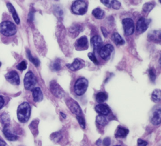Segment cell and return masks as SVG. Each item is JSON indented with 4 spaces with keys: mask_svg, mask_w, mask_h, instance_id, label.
Returning <instances> with one entry per match:
<instances>
[{
    "mask_svg": "<svg viewBox=\"0 0 161 146\" xmlns=\"http://www.w3.org/2000/svg\"><path fill=\"white\" fill-rule=\"evenodd\" d=\"M31 114V107L30 104L24 102L18 106L17 110V117L22 123H26L29 121Z\"/></svg>",
    "mask_w": 161,
    "mask_h": 146,
    "instance_id": "6da1fadb",
    "label": "cell"
},
{
    "mask_svg": "<svg viewBox=\"0 0 161 146\" xmlns=\"http://www.w3.org/2000/svg\"><path fill=\"white\" fill-rule=\"evenodd\" d=\"M152 99L153 102L159 103L161 101V92L160 89H156L152 94Z\"/></svg>",
    "mask_w": 161,
    "mask_h": 146,
    "instance_id": "d4e9b609",
    "label": "cell"
},
{
    "mask_svg": "<svg viewBox=\"0 0 161 146\" xmlns=\"http://www.w3.org/2000/svg\"><path fill=\"white\" fill-rule=\"evenodd\" d=\"M62 137V135L61 131H58L56 132H54L50 135V139L54 142H58L61 140Z\"/></svg>",
    "mask_w": 161,
    "mask_h": 146,
    "instance_id": "f546056e",
    "label": "cell"
},
{
    "mask_svg": "<svg viewBox=\"0 0 161 146\" xmlns=\"http://www.w3.org/2000/svg\"><path fill=\"white\" fill-rule=\"evenodd\" d=\"M50 90L52 93V94L59 99H62V97H64L65 96L64 90L61 88V87L55 81H53L50 82Z\"/></svg>",
    "mask_w": 161,
    "mask_h": 146,
    "instance_id": "52a82bcc",
    "label": "cell"
},
{
    "mask_svg": "<svg viewBox=\"0 0 161 146\" xmlns=\"http://www.w3.org/2000/svg\"><path fill=\"white\" fill-rule=\"evenodd\" d=\"M0 120H1V123L5 126H8L10 123V118L9 115L7 113H4L1 114V116H0Z\"/></svg>",
    "mask_w": 161,
    "mask_h": 146,
    "instance_id": "83f0119b",
    "label": "cell"
},
{
    "mask_svg": "<svg viewBox=\"0 0 161 146\" xmlns=\"http://www.w3.org/2000/svg\"><path fill=\"white\" fill-rule=\"evenodd\" d=\"M87 1H75L71 6L72 12L76 15H83L87 11Z\"/></svg>",
    "mask_w": 161,
    "mask_h": 146,
    "instance_id": "277c9868",
    "label": "cell"
},
{
    "mask_svg": "<svg viewBox=\"0 0 161 146\" xmlns=\"http://www.w3.org/2000/svg\"><path fill=\"white\" fill-rule=\"evenodd\" d=\"M111 2L112 1H109V0H106V1H101V3H102L108 8H111Z\"/></svg>",
    "mask_w": 161,
    "mask_h": 146,
    "instance_id": "60d3db41",
    "label": "cell"
},
{
    "mask_svg": "<svg viewBox=\"0 0 161 146\" xmlns=\"http://www.w3.org/2000/svg\"><path fill=\"white\" fill-rule=\"evenodd\" d=\"M27 64L25 61H22L16 66L17 69L19 70H20V71L25 70L27 69Z\"/></svg>",
    "mask_w": 161,
    "mask_h": 146,
    "instance_id": "d590c367",
    "label": "cell"
},
{
    "mask_svg": "<svg viewBox=\"0 0 161 146\" xmlns=\"http://www.w3.org/2000/svg\"><path fill=\"white\" fill-rule=\"evenodd\" d=\"M85 61L82 60V59L76 58L74 60V61H73L72 63L68 64L66 65V67H67L72 72H76L83 68V67H85Z\"/></svg>",
    "mask_w": 161,
    "mask_h": 146,
    "instance_id": "8fae6325",
    "label": "cell"
},
{
    "mask_svg": "<svg viewBox=\"0 0 161 146\" xmlns=\"http://www.w3.org/2000/svg\"><path fill=\"white\" fill-rule=\"evenodd\" d=\"M0 146H6V143L1 139H0Z\"/></svg>",
    "mask_w": 161,
    "mask_h": 146,
    "instance_id": "ee69618b",
    "label": "cell"
},
{
    "mask_svg": "<svg viewBox=\"0 0 161 146\" xmlns=\"http://www.w3.org/2000/svg\"><path fill=\"white\" fill-rule=\"evenodd\" d=\"M151 22L150 19H147L144 17H141L138 19L136 23V29L139 33H143L148 29L149 24Z\"/></svg>",
    "mask_w": 161,
    "mask_h": 146,
    "instance_id": "30bf717a",
    "label": "cell"
},
{
    "mask_svg": "<svg viewBox=\"0 0 161 146\" xmlns=\"http://www.w3.org/2000/svg\"><path fill=\"white\" fill-rule=\"evenodd\" d=\"M50 68L52 71L58 72L61 69V60L59 59L55 60L50 65Z\"/></svg>",
    "mask_w": 161,
    "mask_h": 146,
    "instance_id": "f1b7e54d",
    "label": "cell"
},
{
    "mask_svg": "<svg viewBox=\"0 0 161 146\" xmlns=\"http://www.w3.org/2000/svg\"><path fill=\"white\" fill-rule=\"evenodd\" d=\"M101 144V139H98L96 142V145L98 146H100Z\"/></svg>",
    "mask_w": 161,
    "mask_h": 146,
    "instance_id": "f6af8a7d",
    "label": "cell"
},
{
    "mask_svg": "<svg viewBox=\"0 0 161 146\" xmlns=\"http://www.w3.org/2000/svg\"><path fill=\"white\" fill-rule=\"evenodd\" d=\"M27 54L28 58H29V60L35 66H36V67H38L40 65V61L38 60V59L32 56V55H31V52L29 50H27Z\"/></svg>",
    "mask_w": 161,
    "mask_h": 146,
    "instance_id": "4dcf8cb0",
    "label": "cell"
},
{
    "mask_svg": "<svg viewBox=\"0 0 161 146\" xmlns=\"http://www.w3.org/2000/svg\"><path fill=\"white\" fill-rule=\"evenodd\" d=\"M87 56H88V58L94 63V64H96V65H98L99 64V62H98V61L97 58L96 57V56L94 55V53H89L88 54H87Z\"/></svg>",
    "mask_w": 161,
    "mask_h": 146,
    "instance_id": "8d00e7d4",
    "label": "cell"
},
{
    "mask_svg": "<svg viewBox=\"0 0 161 146\" xmlns=\"http://www.w3.org/2000/svg\"><path fill=\"white\" fill-rule=\"evenodd\" d=\"M148 38L149 41H154V42H159L160 41V30H154L149 34Z\"/></svg>",
    "mask_w": 161,
    "mask_h": 146,
    "instance_id": "7402d4cb",
    "label": "cell"
},
{
    "mask_svg": "<svg viewBox=\"0 0 161 146\" xmlns=\"http://www.w3.org/2000/svg\"><path fill=\"white\" fill-rule=\"evenodd\" d=\"M149 75L150 81H151L152 82H154L156 79V74L155 70L153 68H150L149 70Z\"/></svg>",
    "mask_w": 161,
    "mask_h": 146,
    "instance_id": "836d02e7",
    "label": "cell"
},
{
    "mask_svg": "<svg viewBox=\"0 0 161 146\" xmlns=\"http://www.w3.org/2000/svg\"><path fill=\"white\" fill-rule=\"evenodd\" d=\"M81 25L80 26L78 25H74L71 27V29L69 30V32L73 37H75L78 36V34L81 32Z\"/></svg>",
    "mask_w": 161,
    "mask_h": 146,
    "instance_id": "cb8c5ba5",
    "label": "cell"
},
{
    "mask_svg": "<svg viewBox=\"0 0 161 146\" xmlns=\"http://www.w3.org/2000/svg\"><path fill=\"white\" fill-rule=\"evenodd\" d=\"M3 134H4L5 137L10 141H15L18 138V136L12 131L11 128L9 127V125L4 127Z\"/></svg>",
    "mask_w": 161,
    "mask_h": 146,
    "instance_id": "5bb4252c",
    "label": "cell"
},
{
    "mask_svg": "<svg viewBox=\"0 0 161 146\" xmlns=\"http://www.w3.org/2000/svg\"><path fill=\"white\" fill-rule=\"evenodd\" d=\"M91 44L92 45L94 51L99 52L103 46L102 39L100 36H94L91 39Z\"/></svg>",
    "mask_w": 161,
    "mask_h": 146,
    "instance_id": "4fadbf2b",
    "label": "cell"
},
{
    "mask_svg": "<svg viewBox=\"0 0 161 146\" xmlns=\"http://www.w3.org/2000/svg\"><path fill=\"white\" fill-rule=\"evenodd\" d=\"M15 25L10 21H5L0 23V32L7 37L13 36L16 33Z\"/></svg>",
    "mask_w": 161,
    "mask_h": 146,
    "instance_id": "7a4b0ae2",
    "label": "cell"
},
{
    "mask_svg": "<svg viewBox=\"0 0 161 146\" xmlns=\"http://www.w3.org/2000/svg\"><path fill=\"white\" fill-rule=\"evenodd\" d=\"M121 7V3L118 1H112L111 2V8L115 10L120 9Z\"/></svg>",
    "mask_w": 161,
    "mask_h": 146,
    "instance_id": "74e56055",
    "label": "cell"
},
{
    "mask_svg": "<svg viewBox=\"0 0 161 146\" xmlns=\"http://www.w3.org/2000/svg\"><path fill=\"white\" fill-rule=\"evenodd\" d=\"M1 63L0 62V67H1Z\"/></svg>",
    "mask_w": 161,
    "mask_h": 146,
    "instance_id": "c3c4849f",
    "label": "cell"
},
{
    "mask_svg": "<svg viewBox=\"0 0 161 146\" xmlns=\"http://www.w3.org/2000/svg\"><path fill=\"white\" fill-rule=\"evenodd\" d=\"M6 6H7V8H8V9L9 10L10 12L12 14V17H13L14 20H15V22H16V23L19 24L20 22V20L18 15V14H17V13L16 12L15 8H14V6L11 4V3H7Z\"/></svg>",
    "mask_w": 161,
    "mask_h": 146,
    "instance_id": "ffe728a7",
    "label": "cell"
},
{
    "mask_svg": "<svg viewBox=\"0 0 161 146\" xmlns=\"http://www.w3.org/2000/svg\"><path fill=\"white\" fill-rule=\"evenodd\" d=\"M114 146H121L120 145H114Z\"/></svg>",
    "mask_w": 161,
    "mask_h": 146,
    "instance_id": "7dc6e473",
    "label": "cell"
},
{
    "mask_svg": "<svg viewBox=\"0 0 161 146\" xmlns=\"http://www.w3.org/2000/svg\"><path fill=\"white\" fill-rule=\"evenodd\" d=\"M114 51V47L110 44H107L101 47L99 51L101 58L104 60H109L111 55Z\"/></svg>",
    "mask_w": 161,
    "mask_h": 146,
    "instance_id": "9c48e42d",
    "label": "cell"
},
{
    "mask_svg": "<svg viewBox=\"0 0 161 146\" xmlns=\"http://www.w3.org/2000/svg\"><path fill=\"white\" fill-rule=\"evenodd\" d=\"M96 121L98 124L101 125V126H105V125H106L108 123V120L106 118V116L101 115V114L97 116L96 118Z\"/></svg>",
    "mask_w": 161,
    "mask_h": 146,
    "instance_id": "4316f807",
    "label": "cell"
},
{
    "mask_svg": "<svg viewBox=\"0 0 161 146\" xmlns=\"http://www.w3.org/2000/svg\"><path fill=\"white\" fill-rule=\"evenodd\" d=\"M111 144V139L110 137H106L103 141V145L104 146H110Z\"/></svg>",
    "mask_w": 161,
    "mask_h": 146,
    "instance_id": "f35d334b",
    "label": "cell"
},
{
    "mask_svg": "<svg viewBox=\"0 0 161 146\" xmlns=\"http://www.w3.org/2000/svg\"><path fill=\"white\" fill-rule=\"evenodd\" d=\"M38 120H33L30 125L29 128L31 130L32 134L35 135H36L38 133Z\"/></svg>",
    "mask_w": 161,
    "mask_h": 146,
    "instance_id": "1f68e13d",
    "label": "cell"
},
{
    "mask_svg": "<svg viewBox=\"0 0 161 146\" xmlns=\"http://www.w3.org/2000/svg\"><path fill=\"white\" fill-rule=\"evenodd\" d=\"M88 87V81L85 78L82 77L77 80L74 85V90L76 95L83 96L86 92Z\"/></svg>",
    "mask_w": 161,
    "mask_h": 146,
    "instance_id": "3957f363",
    "label": "cell"
},
{
    "mask_svg": "<svg viewBox=\"0 0 161 146\" xmlns=\"http://www.w3.org/2000/svg\"><path fill=\"white\" fill-rule=\"evenodd\" d=\"M92 14L96 19L99 20L103 19L104 17V15H105V13H104V10L100 8H96L94 9L92 12Z\"/></svg>",
    "mask_w": 161,
    "mask_h": 146,
    "instance_id": "603a6c76",
    "label": "cell"
},
{
    "mask_svg": "<svg viewBox=\"0 0 161 146\" xmlns=\"http://www.w3.org/2000/svg\"><path fill=\"white\" fill-rule=\"evenodd\" d=\"M77 120H78V122L80 125V126L83 129H85V127H86V122H85V118H84L82 116H76Z\"/></svg>",
    "mask_w": 161,
    "mask_h": 146,
    "instance_id": "e575fe53",
    "label": "cell"
},
{
    "mask_svg": "<svg viewBox=\"0 0 161 146\" xmlns=\"http://www.w3.org/2000/svg\"><path fill=\"white\" fill-rule=\"evenodd\" d=\"M5 78L7 81L9 82L10 83L15 85H18L20 83V76L16 71H11L8 72L5 75Z\"/></svg>",
    "mask_w": 161,
    "mask_h": 146,
    "instance_id": "7c38bea8",
    "label": "cell"
},
{
    "mask_svg": "<svg viewBox=\"0 0 161 146\" xmlns=\"http://www.w3.org/2000/svg\"><path fill=\"white\" fill-rule=\"evenodd\" d=\"M111 39L112 41H113V43L116 45H117V46H121V45H123L125 43L123 38H122L120 35L117 32H115L111 36Z\"/></svg>",
    "mask_w": 161,
    "mask_h": 146,
    "instance_id": "44dd1931",
    "label": "cell"
},
{
    "mask_svg": "<svg viewBox=\"0 0 161 146\" xmlns=\"http://www.w3.org/2000/svg\"><path fill=\"white\" fill-rule=\"evenodd\" d=\"M154 6H155L154 3H145L143 6V12L147 14L152 11V10L154 8Z\"/></svg>",
    "mask_w": 161,
    "mask_h": 146,
    "instance_id": "d6a6232c",
    "label": "cell"
},
{
    "mask_svg": "<svg viewBox=\"0 0 161 146\" xmlns=\"http://www.w3.org/2000/svg\"><path fill=\"white\" fill-rule=\"evenodd\" d=\"M128 130L123 127L119 126L115 133V137L117 138H125L128 134Z\"/></svg>",
    "mask_w": 161,
    "mask_h": 146,
    "instance_id": "d6986e66",
    "label": "cell"
},
{
    "mask_svg": "<svg viewBox=\"0 0 161 146\" xmlns=\"http://www.w3.org/2000/svg\"><path fill=\"white\" fill-rule=\"evenodd\" d=\"M32 96L35 102H40L43 99V94L39 87H35L32 90Z\"/></svg>",
    "mask_w": 161,
    "mask_h": 146,
    "instance_id": "ac0fdd59",
    "label": "cell"
},
{
    "mask_svg": "<svg viewBox=\"0 0 161 146\" xmlns=\"http://www.w3.org/2000/svg\"><path fill=\"white\" fill-rule=\"evenodd\" d=\"M124 33L126 36H131L135 32V24L134 22L132 19L127 18L122 20Z\"/></svg>",
    "mask_w": 161,
    "mask_h": 146,
    "instance_id": "8992f818",
    "label": "cell"
},
{
    "mask_svg": "<svg viewBox=\"0 0 161 146\" xmlns=\"http://www.w3.org/2000/svg\"><path fill=\"white\" fill-rule=\"evenodd\" d=\"M75 45L76 48L78 50H86L88 48V41H87V37H80L79 39L76 41Z\"/></svg>",
    "mask_w": 161,
    "mask_h": 146,
    "instance_id": "9a60e30c",
    "label": "cell"
},
{
    "mask_svg": "<svg viewBox=\"0 0 161 146\" xmlns=\"http://www.w3.org/2000/svg\"><path fill=\"white\" fill-rule=\"evenodd\" d=\"M60 114H61V115H62V117L63 118H66V115L65 114H64L63 113H60Z\"/></svg>",
    "mask_w": 161,
    "mask_h": 146,
    "instance_id": "bcb514c9",
    "label": "cell"
},
{
    "mask_svg": "<svg viewBox=\"0 0 161 146\" xmlns=\"http://www.w3.org/2000/svg\"><path fill=\"white\" fill-rule=\"evenodd\" d=\"M101 31H102V33H103V35L104 36V37H108V32L106 31V30L105 29V28H104L103 27H101Z\"/></svg>",
    "mask_w": 161,
    "mask_h": 146,
    "instance_id": "b9f144b4",
    "label": "cell"
},
{
    "mask_svg": "<svg viewBox=\"0 0 161 146\" xmlns=\"http://www.w3.org/2000/svg\"><path fill=\"white\" fill-rule=\"evenodd\" d=\"M68 108L71 110L72 113H74L77 116H82V110L79 104L75 100L72 98H68L65 101Z\"/></svg>",
    "mask_w": 161,
    "mask_h": 146,
    "instance_id": "ba28073f",
    "label": "cell"
},
{
    "mask_svg": "<svg viewBox=\"0 0 161 146\" xmlns=\"http://www.w3.org/2000/svg\"><path fill=\"white\" fill-rule=\"evenodd\" d=\"M5 104V101H4V99L3 98L2 96H0V110L2 109V107L4 106Z\"/></svg>",
    "mask_w": 161,
    "mask_h": 146,
    "instance_id": "7bdbcfd3",
    "label": "cell"
},
{
    "mask_svg": "<svg viewBox=\"0 0 161 146\" xmlns=\"http://www.w3.org/2000/svg\"><path fill=\"white\" fill-rule=\"evenodd\" d=\"M151 122L153 125H158L161 122V109L159 107L153 112L151 117Z\"/></svg>",
    "mask_w": 161,
    "mask_h": 146,
    "instance_id": "e0dca14e",
    "label": "cell"
},
{
    "mask_svg": "<svg viewBox=\"0 0 161 146\" xmlns=\"http://www.w3.org/2000/svg\"><path fill=\"white\" fill-rule=\"evenodd\" d=\"M24 87L27 90H33L37 84V79L31 72H28L24 77Z\"/></svg>",
    "mask_w": 161,
    "mask_h": 146,
    "instance_id": "5b68a950",
    "label": "cell"
},
{
    "mask_svg": "<svg viewBox=\"0 0 161 146\" xmlns=\"http://www.w3.org/2000/svg\"><path fill=\"white\" fill-rule=\"evenodd\" d=\"M108 99V96L105 92H100L96 96V100L98 103H103Z\"/></svg>",
    "mask_w": 161,
    "mask_h": 146,
    "instance_id": "484cf974",
    "label": "cell"
},
{
    "mask_svg": "<svg viewBox=\"0 0 161 146\" xmlns=\"http://www.w3.org/2000/svg\"><path fill=\"white\" fill-rule=\"evenodd\" d=\"M137 144H138V146H147V142L145 140H142V139L139 138V139H138Z\"/></svg>",
    "mask_w": 161,
    "mask_h": 146,
    "instance_id": "ab89813d",
    "label": "cell"
},
{
    "mask_svg": "<svg viewBox=\"0 0 161 146\" xmlns=\"http://www.w3.org/2000/svg\"><path fill=\"white\" fill-rule=\"evenodd\" d=\"M95 111H96V113L104 116L108 115L111 112L110 107L106 105V104H99L96 105L95 106Z\"/></svg>",
    "mask_w": 161,
    "mask_h": 146,
    "instance_id": "2e32d148",
    "label": "cell"
}]
</instances>
